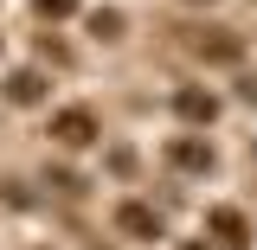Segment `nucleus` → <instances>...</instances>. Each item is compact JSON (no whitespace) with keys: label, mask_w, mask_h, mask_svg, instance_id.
Wrapping results in <instances>:
<instances>
[{"label":"nucleus","mask_w":257,"mask_h":250,"mask_svg":"<svg viewBox=\"0 0 257 250\" xmlns=\"http://www.w3.org/2000/svg\"><path fill=\"white\" fill-rule=\"evenodd\" d=\"M52 141H58V148H90L96 141V116L90 109H58V116H52Z\"/></svg>","instance_id":"nucleus-1"},{"label":"nucleus","mask_w":257,"mask_h":250,"mask_svg":"<svg viewBox=\"0 0 257 250\" xmlns=\"http://www.w3.org/2000/svg\"><path fill=\"white\" fill-rule=\"evenodd\" d=\"M193 52H199L206 64H238V58H244V39L225 32V26H206L199 39H193Z\"/></svg>","instance_id":"nucleus-2"},{"label":"nucleus","mask_w":257,"mask_h":250,"mask_svg":"<svg viewBox=\"0 0 257 250\" xmlns=\"http://www.w3.org/2000/svg\"><path fill=\"white\" fill-rule=\"evenodd\" d=\"M167 160H174V167H187V173H206V167H212V141L180 135V141H167Z\"/></svg>","instance_id":"nucleus-3"},{"label":"nucleus","mask_w":257,"mask_h":250,"mask_svg":"<svg viewBox=\"0 0 257 250\" xmlns=\"http://www.w3.org/2000/svg\"><path fill=\"white\" fill-rule=\"evenodd\" d=\"M116 231H128V237H161V218L142 199H128V205H116Z\"/></svg>","instance_id":"nucleus-4"},{"label":"nucleus","mask_w":257,"mask_h":250,"mask_svg":"<svg viewBox=\"0 0 257 250\" xmlns=\"http://www.w3.org/2000/svg\"><path fill=\"white\" fill-rule=\"evenodd\" d=\"M174 103H180V116H187V122H212V116H219V103H212L206 90H180Z\"/></svg>","instance_id":"nucleus-5"},{"label":"nucleus","mask_w":257,"mask_h":250,"mask_svg":"<svg viewBox=\"0 0 257 250\" xmlns=\"http://www.w3.org/2000/svg\"><path fill=\"white\" fill-rule=\"evenodd\" d=\"M206 224L219 231L225 244H244V212H231V205H212V218H206Z\"/></svg>","instance_id":"nucleus-6"},{"label":"nucleus","mask_w":257,"mask_h":250,"mask_svg":"<svg viewBox=\"0 0 257 250\" xmlns=\"http://www.w3.org/2000/svg\"><path fill=\"white\" fill-rule=\"evenodd\" d=\"M7 96H13V103H39V96H45V77H39V71H13Z\"/></svg>","instance_id":"nucleus-7"},{"label":"nucleus","mask_w":257,"mask_h":250,"mask_svg":"<svg viewBox=\"0 0 257 250\" xmlns=\"http://www.w3.org/2000/svg\"><path fill=\"white\" fill-rule=\"evenodd\" d=\"M90 32H96V39H116V32H122V13H96Z\"/></svg>","instance_id":"nucleus-8"},{"label":"nucleus","mask_w":257,"mask_h":250,"mask_svg":"<svg viewBox=\"0 0 257 250\" xmlns=\"http://www.w3.org/2000/svg\"><path fill=\"white\" fill-rule=\"evenodd\" d=\"M71 7H77V0H39V13H45V20H64Z\"/></svg>","instance_id":"nucleus-9"},{"label":"nucleus","mask_w":257,"mask_h":250,"mask_svg":"<svg viewBox=\"0 0 257 250\" xmlns=\"http://www.w3.org/2000/svg\"><path fill=\"white\" fill-rule=\"evenodd\" d=\"M187 250H206V244H187Z\"/></svg>","instance_id":"nucleus-10"}]
</instances>
